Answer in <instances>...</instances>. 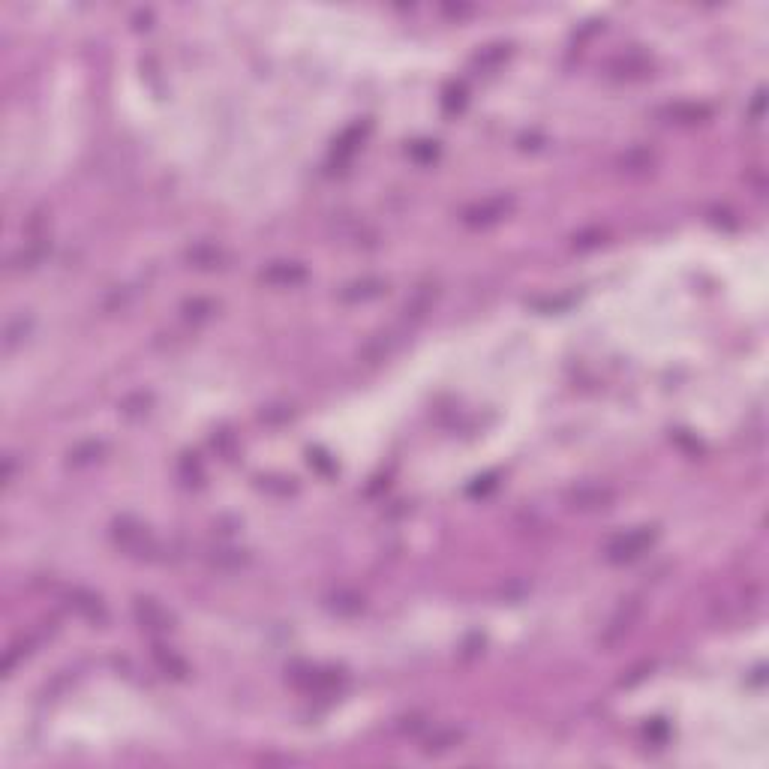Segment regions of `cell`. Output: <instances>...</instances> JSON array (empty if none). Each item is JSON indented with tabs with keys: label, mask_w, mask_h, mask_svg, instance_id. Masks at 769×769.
<instances>
[{
	"label": "cell",
	"mask_w": 769,
	"mask_h": 769,
	"mask_svg": "<svg viewBox=\"0 0 769 769\" xmlns=\"http://www.w3.org/2000/svg\"><path fill=\"white\" fill-rule=\"evenodd\" d=\"M655 535L658 532L649 529V526L634 529V532H622V535H616V538L607 541L604 556H607V562H613V565L634 562V559H640L652 544H655Z\"/></svg>",
	"instance_id": "obj_1"
},
{
	"label": "cell",
	"mask_w": 769,
	"mask_h": 769,
	"mask_svg": "<svg viewBox=\"0 0 769 769\" xmlns=\"http://www.w3.org/2000/svg\"><path fill=\"white\" fill-rule=\"evenodd\" d=\"M111 538L121 550H126L129 556H141L144 559V556H154V550H156L151 532L133 517H121L118 523H114V529H111Z\"/></svg>",
	"instance_id": "obj_2"
},
{
	"label": "cell",
	"mask_w": 769,
	"mask_h": 769,
	"mask_svg": "<svg viewBox=\"0 0 769 769\" xmlns=\"http://www.w3.org/2000/svg\"><path fill=\"white\" fill-rule=\"evenodd\" d=\"M637 616H640V601H637V598L625 601V604H622L619 610L610 616V622H607V628H604V634H601V643H604L607 649L619 646V643H622V640H625V637L631 634V628H634Z\"/></svg>",
	"instance_id": "obj_3"
},
{
	"label": "cell",
	"mask_w": 769,
	"mask_h": 769,
	"mask_svg": "<svg viewBox=\"0 0 769 769\" xmlns=\"http://www.w3.org/2000/svg\"><path fill=\"white\" fill-rule=\"evenodd\" d=\"M616 499V493L610 487H601V484H583V487H574L568 493V505L574 511H604L610 508Z\"/></svg>",
	"instance_id": "obj_4"
},
{
	"label": "cell",
	"mask_w": 769,
	"mask_h": 769,
	"mask_svg": "<svg viewBox=\"0 0 769 769\" xmlns=\"http://www.w3.org/2000/svg\"><path fill=\"white\" fill-rule=\"evenodd\" d=\"M133 613H136V619H139V625L141 628H148V631H169L171 628V613L166 610L163 604L159 601H154V598H136V604H133Z\"/></svg>",
	"instance_id": "obj_5"
},
{
	"label": "cell",
	"mask_w": 769,
	"mask_h": 769,
	"mask_svg": "<svg viewBox=\"0 0 769 769\" xmlns=\"http://www.w3.org/2000/svg\"><path fill=\"white\" fill-rule=\"evenodd\" d=\"M69 607L72 610H76L81 619H88V622H94V625H103V622L109 619V613H106V604L96 598L94 592H84V589H76V592H69Z\"/></svg>",
	"instance_id": "obj_6"
},
{
	"label": "cell",
	"mask_w": 769,
	"mask_h": 769,
	"mask_svg": "<svg viewBox=\"0 0 769 769\" xmlns=\"http://www.w3.org/2000/svg\"><path fill=\"white\" fill-rule=\"evenodd\" d=\"M508 211H511V198L496 196V198H487V201H481V205L469 208L466 211V223L469 226H490V223L502 220Z\"/></svg>",
	"instance_id": "obj_7"
},
{
	"label": "cell",
	"mask_w": 769,
	"mask_h": 769,
	"mask_svg": "<svg viewBox=\"0 0 769 769\" xmlns=\"http://www.w3.org/2000/svg\"><path fill=\"white\" fill-rule=\"evenodd\" d=\"M652 69L649 57L640 54V51H628V54H619L610 61V72L616 79H643L646 72Z\"/></svg>",
	"instance_id": "obj_8"
},
{
	"label": "cell",
	"mask_w": 769,
	"mask_h": 769,
	"mask_svg": "<svg viewBox=\"0 0 769 769\" xmlns=\"http://www.w3.org/2000/svg\"><path fill=\"white\" fill-rule=\"evenodd\" d=\"M262 280L271 283V286L288 288V286H298V283L307 280V271H303L301 265H295V262H273L271 268L262 271Z\"/></svg>",
	"instance_id": "obj_9"
},
{
	"label": "cell",
	"mask_w": 769,
	"mask_h": 769,
	"mask_svg": "<svg viewBox=\"0 0 769 769\" xmlns=\"http://www.w3.org/2000/svg\"><path fill=\"white\" fill-rule=\"evenodd\" d=\"M436 286L433 283H424V286H418L415 292H412V298L406 301V307H403V313H406V318H421L424 313H430V307H433V301H436Z\"/></svg>",
	"instance_id": "obj_10"
},
{
	"label": "cell",
	"mask_w": 769,
	"mask_h": 769,
	"mask_svg": "<svg viewBox=\"0 0 769 769\" xmlns=\"http://www.w3.org/2000/svg\"><path fill=\"white\" fill-rule=\"evenodd\" d=\"M49 256V243H46V238H36V241H27L21 250L12 256V268H19V271H24V268H36L42 258Z\"/></svg>",
	"instance_id": "obj_11"
},
{
	"label": "cell",
	"mask_w": 769,
	"mask_h": 769,
	"mask_svg": "<svg viewBox=\"0 0 769 769\" xmlns=\"http://www.w3.org/2000/svg\"><path fill=\"white\" fill-rule=\"evenodd\" d=\"M385 283L382 280H361V283H352L343 288V301H370V298H379L382 295Z\"/></svg>",
	"instance_id": "obj_12"
},
{
	"label": "cell",
	"mask_w": 769,
	"mask_h": 769,
	"mask_svg": "<svg viewBox=\"0 0 769 769\" xmlns=\"http://www.w3.org/2000/svg\"><path fill=\"white\" fill-rule=\"evenodd\" d=\"M154 658H156V664L163 667L166 673H171L175 679H184V676H186V661H184L181 655H175V652H171V649L156 646V649H154Z\"/></svg>",
	"instance_id": "obj_13"
},
{
	"label": "cell",
	"mask_w": 769,
	"mask_h": 769,
	"mask_svg": "<svg viewBox=\"0 0 769 769\" xmlns=\"http://www.w3.org/2000/svg\"><path fill=\"white\" fill-rule=\"evenodd\" d=\"M463 739V733L460 730H454V728H442V730H436L433 733L430 739H427V751L430 754H439V751H448V748H454L457 743Z\"/></svg>",
	"instance_id": "obj_14"
},
{
	"label": "cell",
	"mask_w": 769,
	"mask_h": 769,
	"mask_svg": "<svg viewBox=\"0 0 769 769\" xmlns=\"http://www.w3.org/2000/svg\"><path fill=\"white\" fill-rule=\"evenodd\" d=\"M619 166H622V171H628V175H634V171H646L652 166V154L643 151V148H631L625 156L619 159Z\"/></svg>",
	"instance_id": "obj_15"
},
{
	"label": "cell",
	"mask_w": 769,
	"mask_h": 769,
	"mask_svg": "<svg viewBox=\"0 0 769 769\" xmlns=\"http://www.w3.org/2000/svg\"><path fill=\"white\" fill-rule=\"evenodd\" d=\"M186 256H190V262L198 265V268H213V265H220V258H223V253L216 250V246H211V243H198Z\"/></svg>",
	"instance_id": "obj_16"
},
{
	"label": "cell",
	"mask_w": 769,
	"mask_h": 769,
	"mask_svg": "<svg viewBox=\"0 0 769 769\" xmlns=\"http://www.w3.org/2000/svg\"><path fill=\"white\" fill-rule=\"evenodd\" d=\"M99 454H103V445L99 442H84L79 448H72L69 451V463L72 466H88V463H96Z\"/></svg>",
	"instance_id": "obj_17"
},
{
	"label": "cell",
	"mask_w": 769,
	"mask_h": 769,
	"mask_svg": "<svg viewBox=\"0 0 769 769\" xmlns=\"http://www.w3.org/2000/svg\"><path fill=\"white\" fill-rule=\"evenodd\" d=\"M508 57V46H487L478 51L475 57V66H481V69H496L502 61Z\"/></svg>",
	"instance_id": "obj_18"
},
{
	"label": "cell",
	"mask_w": 769,
	"mask_h": 769,
	"mask_svg": "<svg viewBox=\"0 0 769 769\" xmlns=\"http://www.w3.org/2000/svg\"><path fill=\"white\" fill-rule=\"evenodd\" d=\"M361 607H364V601H361V595H352V592L333 595V601H331V610H337V613H343V616L361 613Z\"/></svg>",
	"instance_id": "obj_19"
},
{
	"label": "cell",
	"mask_w": 769,
	"mask_h": 769,
	"mask_svg": "<svg viewBox=\"0 0 769 769\" xmlns=\"http://www.w3.org/2000/svg\"><path fill=\"white\" fill-rule=\"evenodd\" d=\"M667 118H673V121H679V124H694V121H700V118H706V109H700V106H670L664 111Z\"/></svg>",
	"instance_id": "obj_20"
},
{
	"label": "cell",
	"mask_w": 769,
	"mask_h": 769,
	"mask_svg": "<svg viewBox=\"0 0 769 769\" xmlns=\"http://www.w3.org/2000/svg\"><path fill=\"white\" fill-rule=\"evenodd\" d=\"M211 562L216 568H241V565H246V553L243 550H213Z\"/></svg>",
	"instance_id": "obj_21"
},
{
	"label": "cell",
	"mask_w": 769,
	"mask_h": 769,
	"mask_svg": "<svg viewBox=\"0 0 769 769\" xmlns=\"http://www.w3.org/2000/svg\"><path fill=\"white\" fill-rule=\"evenodd\" d=\"M27 331H31V322H27L24 316H16V318H12V322L6 325V333H4V337H6V340H4V343H6V349H16V346L24 340V333H27Z\"/></svg>",
	"instance_id": "obj_22"
},
{
	"label": "cell",
	"mask_w": 769,
	"mask_h": 769,
	"mask_svg": "<svg viewBox=\"0 0 769 769\" xmlns=\"http://www.w3.org/2000/svg\"><path fill=\"white\" fill-rule=\"evenodd\" d=\"M442 106H445L448 114L463 111V106H466V88H463V84H454V88H448V91H445V99H442Z\"/></svg>",
	"instance_id": "obj_23"
},
{
	"label": "cell",
	"mask_w": 769,
	"mask_h": 769,
	"mask_svg": "<svg viewBox=\"0 0 769 769\" xmlns=\"http://www.w3.org/2000/svg\"><path fill=\"white\" fill-rule=\"evenodd\" d=\"M148 406H151V394H133V397H126L121 403V412L129 415V418H136V415L148 412Z\"/></svg>",
	"instance_id": "obj_24"
},
{
	"label": "cell",
	"mask_w": 769,
	"mask_h": 769,
	"mask_svg": "<svg viewBox=\"0 0 769 769\" xmlns=\"http://www.w3.org/2000/svg\"><path fill=\"white\" fill-rule=\"evenodd\" d=\"M361 139H364V129L361 126H352L349 133H346L340 141H337V156H349L358 144H361Z\"/></svg>",
	"instance_id": "obj_25"
},
{
	"label": "cell",
	"mask_w": 769,
	"mask_h": 769,
	"mask_svg": "<svg viewBox=\"0 0 769 769\" xmlns=\"http://www.w3.org/2000/svg\"><path fill=\"white\" fill-rule=\"evenodd\" d=\"M409 154L418 163H433V159L439 156V148H436V141H418V144H412Z\"/></svg>",
	"instance_id": "obj_26"
},
{
	"label": "cell",
	"mask_w": 769,
	"mask_h": 769,
	"mask_svg": "<svg viewBox=\"0 0 769 769\" xmlns=\"http://www.w3.org/2000/svg\"><path fill=\"white\" fill-rule=\"evenodd\" d=\"M213 313V303L211 301H193V303H186V316L190 318H205Z\"/></svg>",
	"instance_id": "obj_27"
},
{
	"label": "cell",
	"mask_w": 769,
	"mask_h": 769,
	"mask_svg": "<svg viewBox=\"0 0 769 769\" xmlns=\"http://www.w3.org/2000/svg\"><path fill=\"white\" fill-rule=\"evenodd\" d=\"M646 739H649V743H664V739H667V724L664 721H652L649 728H646Z\"/></svg>",
	"instance_id": "obj_28"
},
{
	"label": "cell",
	"mask_w": 769,
	"mask_h": 769,
	"mask_svg": "<svg viewBox=\"0 0 769 769\" xmlns=\"http://www.w3.org/2000/svg\"><path fill=\"white\" fill-rule=\"evenodd\" d=\"M760 109H763V91L754 96V106H751V118H754V124L760 121Z\"/></svg>",
	"instance_id": "obj_29"
}]
</instances>
